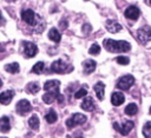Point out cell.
Returning a JSON list of instances; mask_svg holds the SVG:
<instances>
[{"label":"cell","mask_w":151,"mask_h":138,"mask_svg":"<svg viewBox=\"0 0 151 138\" xmlns=\"http://www.w3.org/2000/svg\"><path fill=\"white\" fill-rule=\"evenodd\" d=\"M59 86H60L59 80H47L44 84V90L46 91V93L42 96V101L45 104H52L55 99L59 103L64 101V97L59 92Z\"/></svg>","instance_id":"1"},{"label":"cell","mask_w":151,"mask_h":138,"mask_svg":"<svg viewBox=\"0 0 151 138\" xmlns=\"http://www.w3.org/2000/svg\"><path fill=\"white\" fill-rule=\"evenodd\" d=\"M21 19L31 27H33L38 33H40L45 28V22L33 9H24L21 12Z\"/></svg>","instance_id":"2"},{"label":"cell","mask_w":151,"mask_h":138,"mask_svg":"<svg viewBox=\"0 0 151 138\" xmlns=\"http://www.w3.org/2000/svg\"><path fill=\"white\" fill-rule=\"evenodd\" d=\"M104 48L111 53H120V52H129L131 50L130 42L125 40H113V39H104L103 40Z\"/></svg>","instance_id":"3"},{"label":"cell","mask_w":151,"mask_h":138,"mask_svg":"<svg viewBox=\"0 0 151 138\" xmlns=\"http://www.w3.org/2000/svg\"><path fill=\"white\" fill-rule=\"evenodd\" d=\"M51 71L53 73H59V74H65V73H70L73 71V66L70 64H66L64 60L58 59L52 63L51 65Z\"/></svg>","instance_id":"4"},{"label":"cell","mask_w":151,"mask_h":138,"mask_svg":"<svg viewBox=\"0 0 151 138\" xmlns=\"http://www.w3.org/2000/svg\"><path fill=\"white\" fill-rule=\"evenodd\" d=\"M87 120L86 116L83 113H73L67 120H66V126L67 129H73L77 125H81L85 124V121Z\"/></svg>","instance_id":"5"},{"label":"cell","mask_w":151,"mask_h":138,"mask_svg":"<svg viewBox=\"0 0 151 138\" xmlns=\"http://www.w3.org/2000/svg\"><path fill=\"white\" fill-rule=\"evenodd\" d=\"M134 84V78L131 74H125L123 77L119 78V80L117 81V88L120 90H129L132 85Z\"/></svg>","instance_id":"6"},{"label":"cell","mask_w":151,"mask_h":138,"mask_svg":"<svg viewBox=\"0 0 151 138\" xmlns=\"http://www.w3.org/2000/svg\"><path fill=\"white\" fill-rule=\"evenodd\" d=\"M31 110H32V105L27 99H21L15 105V111L20 116H26L28 112H31Z\"/></svg>","instance_id":"7"},{"label":"cell","mask_w":151,"mask_h":138,"mask_svg":"<svg viewBox=\"0 0 151 138\" xmlns=\"http://www.w3.org/2000/svg\"><path fill=\"white\" fill-rule=\"evenodd\" d=\"M22 47H24V55H25V58H33L38 53V46L34 42L24 41L22 42Z\"/></svg>","instance_id":"8"},{"label":"cell","mask_w":151,"mask_h":138,"mask_svg":"<svg viewBox=\"0 0 151 138\" xmlns=\"http://www.w3.org/2000/svg\"><path fill=\"white\" fill-rule=\"evenodd\" d=\"M133 126H134V124H133V121H131V120H126L123 125H119L117 121L113 123L114 130H117L122 136H127V134L130 133V131L133 129Z\"/></svg>","instance_id":"9"},{"label":"cell","mask_w":151,"mask_h":138,"mask_svg":"<svg viewBox=\"0 0 151 138\" xmlns=\"http://www.w3.org/2000/svg\"><path fill=\"white\" fill-rule=\"evenodd\" d=\"M137 38L142 44H146L147 41L151 40V27L150 26H144L138 29L137 32Z\"/></svg>","instance_id":"10"},{"label":"cell","mask_w":151,"mask_h":138,"mask_svg":"<svg viewBox=\"0 0 151 138\" xmlns=\"http://www.w3.org/2000/svg\"><path fill=\"white\" fill-rule=\"evenodd\" d=\"M124 15H125V18H127L130 20H137L139 18V15H140V11H139V8L137 6L131 5L124 11Z\"/></svg>","instance_id":"11"},{"label":"cell","mask_w":151,"mask_h":138,"mask_svg":"<svg viewBox=\"0 0 151 138\" xmlns=\"http://www.w3.org/2000/svg\"><path fill=\"white\" fill-rule=\"evenodd\" d=\"M14 94H15L14 90H7V91L1 92V93H0V104H2V105H8V104L12 101Z\"/></svg>","instance_id":"12"},{"label":"cell","mask_w":151,"mask_h":138,"mask_svg":"<svg viewBox=\"0 0 151 138\" xmlns=\"http://www.w3.org/2000/svg\"><path fill=\"white\" fill-rule=\"evenodd\" d=\"M105 28H106L110 33H117V32H119L123 27H122V25H120L119 22H117L116 20L109 19V20H106V22H105Z\"/></svg>","instance_id":"13"},{"label":"cell","mask_w":151,"mask_h":138,"mask_svg":"<svg viewBox=\"0 0 151 138\" xmlns=\"http://www.w3.org/2000/svg\"><path fill=\"white\" fill-rule=\"evenodd\" d=\"M80 106H81L83 110H85L87 112H92L94 110V107H96V104H94L92 97H86V98L84 97V100H83V103H81Z\"/></svg>","instance_id":"14"},{"label":"cell","mask_w":151,"mask_h":138,"mask_svg":"<svg viewBox=\"0 0 151 138\" xmlns=\"http://www.w3.org/2000/svg\"><path fill=\"white\" fill-rule=\"evenodd\" d=\"M96 61L94 60H91V59H86L84 63H83V67H84V73L85 74H91L94 70H96Z\"/></svg>","instance_id":"15"},{"label":"cell","mask_w":151,"mask_h":138,"mask_svg":"<svg viewBox=\"0 0 151 138\" xmlns=\"http://www.w3.org/2000/svg\"><path fill=\"white\" fill-rule=\"evenodd\" d=\"M125 101V96L122 92H114L111 96V103L114 106H119Z\"/></svg>","instance_id":"16"},{"label":"cell","mask_w":151,"mask_h":138,"mask_svg":"<svg viewBox=\"0 0 151 138\" xmlns=\"http://www.w3.org/2000/svg\"><path fill=\"white\" fill-rule=\"evenodd\" d=\"M11 130V123H9V118L7 116H2L0 118V132L2 133H7Z\"/></svg>","instance_id":"17"},{"label":"cell","mask_w":151,"mask_h":138,"mask_svg":"<svg viewBox=\"0 0 151 138\" xmlns=\"http://www.w3.org/2000/svg\"><path fill=\"white\" fill-rule=\"evenodd\" d=\"M104 88H105V85L101 83V81H98L94 86H93V90L96 92V96L99 100H103L104 99Z\"/></svg>","instance_id":"18"},{"label":"cell","mask_w":151,"mask_h":138,"mask_svg":"<svg viewBox=\"0 0 151 138\" xmlns=\"http://www.w3.org/2000/svg\"><path fill=\"white\" fill-rule=\"evenodd\" d=\"M48 38H50V40H52L53 42L58 44V42L60 41V39H61V34H60V32H59L55 27H52V28L50 29V32H48Z\"/></svg>","instance_id":"19"},{"label":"cell","mask_w":151,"mask_h":138,"mask_svg":"<svg viewBox=\"0 0 151 138\" xmlns=\"http://www.w3.org/2000/svg\"><path fill=\"white\" fill-rule=\"evenodd\" d=\"M5 71H7L8 73H12V74H17L19 73L20 71V66L18 63H9V64H6L5 65Z\"/></svg>","instance_id":"20"},{"label":"cell","mask_w":151,"mask_h":138,"mask_svg":"<svg viewBox=\"0 0 151 138\" xmlns=\"http://www.w3.org/2000/svg\"><path fill=\"white\" fill-rule=\"evenodd\" d=\"M28 125H29V127H31L32 130H34V131L39 130V125H40L39 117H38L37 114H32L31 118L28 119Z\"/></svg>","instance_id":"21"},{"label":"cell","mask_w":151,"mask_h":138,"mask_svg":"<svg viewBox=\"0 0 151 138\" xmlns=\"http://www.w3.org/2000/svg\"><path fill=\"white\" fill-rule=\"evenodd\" d=\"M26 92L27 93H31V94H35V93H38L39 91H40V86H39V84L38 83H28L27 85H26Z\"/></svg>","instance_id":"22"},{"label":"cell","mask_w":151,"mask_h":138,"mask_svg":"<svg viewBox=\"0 0 151 138\" xmlns=\"http://www.w3.org/2000/svg\"><path fill=\"white\" fill-rule=\"evenodd\" d=\"M44 68H45V64L42 61H38L35 65H33L31 72L32 73H35V74H41L44 72Z\"/></svg>","instance_id":"23"},{"label":"cell","mask_w":151,"mask_h":138,"mask_svg":"<svg viewBox=\"0 0 151 138\" xmlns=\"http://www.w3.org/2000/svg\"><path fill=\"white\" fill-rule=\"evenodd\" d=\"M137 112H138V106H137L136 104H133V103L129 104V105L125 107V113H126L127 116H134Z\"/></svg>","instance_id":"24"},{"label":"cell","mask_w":151,"mask_h":138,"mask_svg":"<svg viewBox=\"0 0 151 138\" xmlns=\"http://www.w3.org/2000/svg\"><path fill=\"white\" fill-rule=\"evenodd\" d=\"M45 119H46V121H47L48 124H53V123H55L57 119H58V117H57V113L54 112V110H50V112L45 116Z\"/></svg>","instance_id":"25"},{"label":"cell","mask_w":151,"mask_h":138,"mask_svg":"<svg viewBox=\"0 0 151 138\" xmlns=\"http://www.w3.org/2000/svg\"><path fill=\"white\" fill-rule=\"evenodd\" d=\"M86 88H87V86H86V85H83V86L74 93V98H76V99H78V98H84V97L87 94V90H86Z\"/></svg>","instance_id":"26"},{"label":"cell","mask_w":151,"mask_h":138,"mask_svg":"<svg viewBox=\"0 0 151 138\" xmlns=\"http://www.w3.org/2000/svg\"><path fill=\"white\" fill-rule=\"evenodd\" d=\"M143 134L145 138H151V121L145 123L143 126Z\"/></svg>","instance_id":"27"},{"label":"cell","mask_w":151,"mask_h":138,"mask_svg":"<svg viewBox=\"0 0 151 138\" xmlns=\"http://www.w3.org/2000/svg\"><path fill=\"white\" fill-rule=\"evenodd\" d=\"M88 53L92 54V55H98V54L100 53V46H99L98 44H93V45L90 47Z\"/></svg>","instance_id":"28"},{"label":"cell","mask_w":151,"mask_h":138,"mask_svg":"<svg viewBox=\"0 0 151 138\" xmlns=\"http://www.w3.org/2000/svg\"><path fill=\"white\" fill-rule=\"evenodd\" d=\"M116 61H117L118 64H120V65H127V64L130 63V59H129L127 57L119 55V57H117V58H116Z\"/></svg>","instance_id":"29"},{"label":"cell","mask_w":151,"mask_h":138,"mask_svg":"<svg viewBox=\"0 0 151 138\" xmlns=\"http://www.w3.org/2000/svg\"><path fill=\"white\" fill-rule=\"evenodd\" d=\"M83 31H84V33L88 34V32H91V25L87 24V22H85V24L83 25Z\"/></svg>","instance_id":"30"},{"label":"cell","mask_w":151,"mask_h":138,"mask_svg":"<svg viewBox=\"0 0 151 138\" xmlns=\"http://www.w3.org/2000/svg\"><path fill=\"white\" fill-rule=\"evenodd\" d=\"M59 26H60V28H61V29H65V28H67V26H68V24H67V20L63 19V20L60 21Z\"/></svg>","instance_id":"31"},{"label":"cell","mask_w":151,"mask_h":138,"mask_svg":"<svg viewBox=\"0 0 151 138\" xmlns=\"http://www.w3.org/2000/svg\"><path fill=\"white\" fill-rule=\"evenodd\" d=\"M5 22H6V20H5V18L2 17V13H1V11H0V26L5 25Z\"/></svg>","instance_id":"32"},{"label":"cell","mask_w":151,"mask_h":138,"mask_svg":"<svg viewBox=\"0 0 151 138\" xmlns=\"http://www.w3.org/2000/svg\"><path fill=\"white\" fill-rule=\"evenodd\" d=\"M1 86H2V80L0 79V87H1Z\"/></svg>","instance_id":"33"},{"label":"cell","mask_w":151,"mask_h":138,"mask_svg":"<svg viewBox=\"0 0 151 138\" xmlns=\"http://www.w3.org/2000/svg\"><path fill=\"white\" fill-rule=\"evenodd\" d=\"M150 113H151V107H150Z\"/></svg>","instance_id":"34"},{"label":"cell","mask_w":151,"mask_h":138,"mask_svg":"<svg viewBox=\"0 0 151 138\" xmlns=\"http://www.w3.org/2000/svg\"><path fill=\"white\" fill-rule=\"evenodd\" d=\"M1 138H6V137H1Z\"/></svg>","instance_id":"35"},{"label":"cell","mask_w":151,"mask_h":138,"mask_svg":"<svg viewBox=\"0 0 151 138\" xmlns=\"http://www.w3.org/2000/svg\"><path fill=\"white\" fill-rule=\"evenodd\" d=\"M85 1H88V0H85Z\"/></svg>","instance_id":"36"},{"label":"cell","mask_w":151,"mask_h":138,"mask_svg":"<svg viewBox=\"0 0 151 138\" xmlns=\"http://www.w3.org/2000/svg\"><path fill=\"white\" fill-rule=\"evenodd\" d=\"M150 4H151V0H150Z\"/></svg>","instance_id":"37"}]
</instances>
